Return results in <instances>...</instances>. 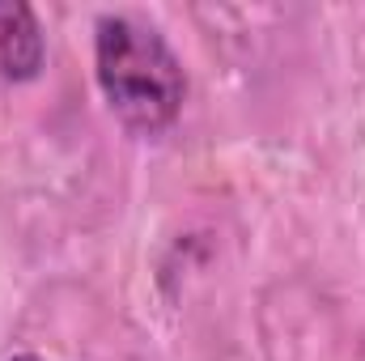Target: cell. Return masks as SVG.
<instances>
[{"label":"cell","instance_id":"3","mask_svg":"<svg viewBox=\"0 0 365 361\" xmlns=\"http://www.w3.org/2000/svg\"><path fill=\"white\" fill-rule=\"evenodd\" d=\"M9 361H43V357H34V353H17V357H9Z\"/></svg>","mask_w":365,"mask_h":361},{"label":"cell","instance_id":"1","mask_svg":"<svg viewBox=\"0 0 365 361\" xmlns=\"http://www.w3.org/2000/svg\"><path fill=\"white\" fill-rule=\"evenodd\" d=\"M93 73L123 128L140 136H162L175 128L187 98V77L158 26L128 13H102L93 26Z\"/></svg>","mask_w":365,"mask_h":361},{"label":"cell","instance_id":"2","mask_svg":"<svg viewBox=\"0 0 365 361\" xmlns=\"http://www.w3.org/2000/svg\"><path fill=\"white\" fill-rule=\"evenodd\" d=\"M47 39L38 13L21 0H0V86H21L43 73Z\"/></svg>","mask_w":365,"mask_h":361}]
</instances>
